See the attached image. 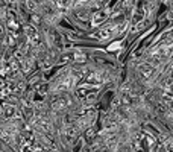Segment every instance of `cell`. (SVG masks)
I'll use <instances>...</instances> for the list:
<instances>
[{
	"label": "cell",
	"mask_w": 173,
	"mask_h": 152,
	"mask_svg": "<svg viewBox=\"0 0 173 152\" xmlns=\"http://www.w3.org/2000/svg\"><path fill=\"white\" fill-rule=\"evenodd\" d=\"M2 113L5 114V117H8V119H12V117L18 116L17 108H15L14 105H5V107L2 108Z\"/></svg>",
	"instance_id": "2"
},
{
	"label": "cell",
	"mask_w": 173,
	"mask_h": 152,
	"mask_svg": "<svg viewBox=\"0 0 173 152\" xmlns=\"http://www.w3.org/2000/svg\"><path fill=\"white\" fill-rule=\"evenodd\" d=\"M111 35H112V27H106L105 31H102V32L99 34L100 38H109Z\"/></svg>",
	"instance_id": "8"
},
{
	"label": "cell",
	"mask_w": 173,
	"mask_h": 152,
	"mask_svg": "<svg viewBox=\"0 0 173 152\" xmlns=\"http://www.w3.org/2000/svg\"><path fill=\"white\" fill-rule=\"evenodd\" d=\"M3 96H5V93H2V91H0V99H2Z\"/></svg>",
	"instance_id": "13"
},
{
	"label": "cell",
	"mask_w": 173,
	"mask_h": 152,
	"mask_svg": "<svg viewBox=\"0 0 173 152\" xmlns=\"http://www.w3.org/2000/svg\"><path fill=\"white\" fill-rule=\"evenodd\" d=\"M64 107H65L64 100H58V102H53V108H55V110H61V108H64Z\"/></svg>",
	"instance_id": "9"
},
{
	"label": "cell",
	"mask_w": 173,
	"mask_h": 152,
	"mask_svg": "<svg viewBox=\"0 0 173 152\" xmlns=\"http://www.w3.org/2000/svg\"><path fill=\"white\" fill-rule=\"evenodd\" d=\"M166 151H167V152H173V141H170V140H169V141L166 143Z\"/></svg>",
	"instance_id": "11"
},
{
	"label": "cell",
	"mask_w": 173,
	"mask_h": 152,
	"mask_svg": "<svg viewBox=\"0 0 173 152\" xmlns=\"http://www.w3.org/2000/svg\"><path fill=\"white\" fill-rule=\"evenodd\" d=\"M74 134H76L74 126H67V128H65V131H64V135L67 137V140H71V138L74 137Z\"/></svg>",
	"instance_id": "6"
},
{
	"label": "cell",
	"mask_w": 173,
	"mask_h": 152,
	"mask_svg": "<svg viewBox=\"0 0 173 152\" xmlns=\"http://www.w3.org/2000/svg\"><path fill=\"white\" fill-rule=\"evenodd\" d=\"M140 75L143 76L144 79H149L152 73H154V65H150V64H143V65H140Z\"/></svg>",
	"instance_id": "1"
},
{
	"label": "cell",
	"mask_w": 173,
	"mask_h": 152,
	"mask_svg": "<svg viewBox=\"0 0 173 152\" xmlns=\"http://www.w3.org/2000/svg\"><path fill=\"white\" fill-rule=\"evenodd\" d=\"M36 90H38V93L44 95V93H46V90H47V85H38V87H36Z\"/></svg>",
	"instance_id": "10"
},
{
	"label": "cell",
	"mask_w": 173,
	"mask_h": 152,
	"mask_svg": "<svg viewBox=\"0 0 173 152\" xmlns=\"http://www.w3.org/2000/svg\"><path fill=\"white\" fill-rule=\"evenodd\" d=\"M26 31H27V37L31 40V43H32L34 46H38V34L35 32V29L34 27H27Z\"/></svg>",
	"instance_id": "3"
},
{
	"label": "cell",
	"mask_w": 173,
	"mask_h": 152,
	"mask_svg": "<svg viewBox=\"0 0 173 152\" xmlns=\"http://www.w3.org/2000/svg\"><path fill=\"white\" fill-rule=\"evenodd\" d=\"M86 81L90 82V84H100L102 82V76L99 75V73H91V75L86 76Z\"/></svg>",
	"instance_id": "4"
},
{
	"label": "cell",
	"mask_w": 173,
	"mask_h": 152,
	"mask_svg": "<svg viewBox=\"0 0 173 152\" xmlns=\"http://www.w3.org/2000/svg\"><path fill=\"white\" fill-rule=\"evenodd\" d=\"M105 19H106V12H100V14H97V15L94 17V20H93V24L96 26V24L102 23V21H103Z\"/></svg>",
	"instance_id": "7"
},
{
	"label": "cell",
	"mask_w": 173,
	"mask_h": 152,
	"mask_svg": "<svg viewBox=\"0 0 173 152\" xmlns=\"http://www.w3.org/2000/svg\"><path fill=\"white\" fill-rule=\"evenodd\" d=\"M116 49H120V43H119V41H117L116 44H111V46H109V50H116Z\"/></svg>",
	"instance_id": "12"
},
{
	"label": "cell",
	"mask_w": 173,
	"mask_h": 152,
	"mask_svg": "<svg viewBox=\"0 0 173 152\" xmlns=\"http://www.w3.org/2000/svg\"><path fill=\"white\" fill-rule=\"evenodd\" d=\"M88 95H90V88H86V87H81V88H78V91H76V96H78L79 99H86Z\"/></svg>",
	"instance_id": "5"
}]
</instances>
